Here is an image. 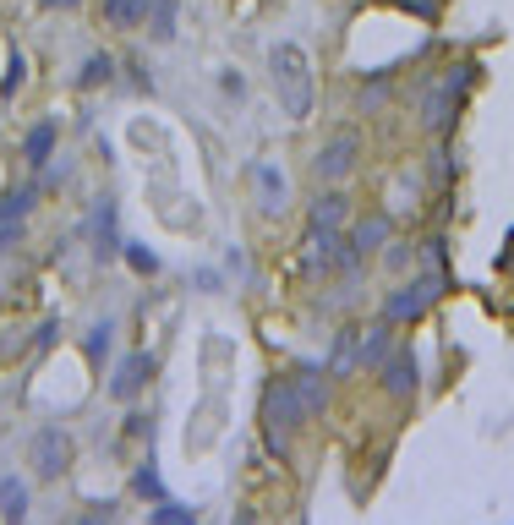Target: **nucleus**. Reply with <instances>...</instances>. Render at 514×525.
Wrapping results in <instances>:
<instances>
[{
	"mask_svg": "<svg viewBox=\"0 0 514 525\" xmlns=\"http://www.w3.org/2000/svg\"><path fill=\"white\" fill-rule=\"evenodd\" d=\"M268 66H274L279 110H285L290 121H307V115H312V99H318V88H312V61H307V50H301V44H274Z\"/></svg>",
	"mask_w": 514,
	"mask_h": 525,
	"instance_id": "obj_1",
	"label": "nucleus"
},
{
	"mask_svg": "<svg viewBox=\"0 0 514 525\" xmlns=\"http://www.w3.org/2000/svg\"><path fill=\"white\" fill-rule=\"evenodd\" d=\"M307 422V411H301V400H296V389H290V378H274L263 389V438H268V449L274 454H285L290 449V433Z\"/></svg>",
	"mask_w": 514,
	"mask_h": 525,
	"instance_id": "obj_2",
	"label": "nucleus"
},
{
	"mask_svg": "<svg viewBox=\"0 0 514 525\" xmlns=\"http://www.w3.org/2000/svg\"><path fill=\"white\" fill-rule=\"evenodd\" d=\"M476 77H482V72H476L471 61H460V66L443 72V83L422 99V126H427V132H449V121L460 115V104H465V93H471Z\"/></svg>",
	"mask_w": 514,
	"mask_h": 525,
	"instance_id": "obj_3",
	"label": "nucleus"
},
{
	"mask_svg": "<svg viewBox=\"0 0 514 525\" xmlns=\"http://www.w3.org/2000/svg\"><path fill=\"white\" fill-rule=\"evenodd\" d=\"M438 290H443V279H438V274H422L416 285L394 290V296L383 301V318H389V323H411V318H422L432 301H438Z\"/></svg>",
	"mask_w": 514,
	"mask_h": 525,
	"instance_id": "obj_4",
	"label": "nucleus"
},
{
	"mask_svg": "<svg viewBox=\"0 0 514 525\" xmlns=\"http://www.w3.org/2000/svg\"><path fill=\"white\" fill-rule=\"evenodd\" d=\"M356 159H361V137H356V132H334L329 143L318 148V159H312V170H318L323 181H345V175L356 170Z\"/></svg>",
	"mask_w": 514,
	"mask_h": 525,
	"instance_id": "obj_5",
	"label": "nucleus"
},
{
	"mask_svg": "<svg viewBox=\"0 0 514 525\" xmlns=\"http://www.w3.org/2000/svg\"><path fill=\"white\" fill-rule=\"evenodd\" d=\"M33 471H39L44 482L72 471V438H66L61 427H39V438H33Z\"/></svg>",
	"mask_w": 514,
	"mask_h": 525,
	"instance_id": "obj_6",
	"label": "nucleus"
},
{
	"mask_svg": "<svg viewBox=\"0 0 514 525\" xmlns=\"http://www.w3.org/2000/svg\"><path fill=\"white\" fill-rule=\"evenodd\" d=\"M340 247H345L340 230H312V236L301 241V274L318 279V274H329V268H340Z\"/></svg>",
	"mask_w": 514,
	"mask_h": 525,
	"instance_id": "obj_7",
	"label": "nucleus"
},
{
	"mask_svg": "<svg viewBox=\"0 0 514 525\" xmlns=\"http://www.w3.org/2000/svg\"><path fill=\"white\" fill-rule=\"evenodd\" d=\"M154 378V356H143V350H132V356L115 367V378H110V394L115 400H126V394H137L143 383Z\"/></svg>",
	"mask_w": 514,
	"mask_h": 525,
	"instance_id": "obj_8",
	"label": "nucleus"
},
{
	"mask_svg": "<svg viewBox=\"0 0 514 525\" xmlns=\"http://www.w3.org/2000/svg\"><path fill=\"white\" fill-rule=\"evenodd\" d=\"M290 389H296V400H301V411L307 416H318L323 405H329V383H323V372H301V378H290Z\"/></svg>",
	"mask_w": 514,
	"mask_h": 525,
	"instance_id": "obj_9",
	"label": "nucleus"
},
{
	"mask_svg": "<svg viewBox=\"0 0 514 525\" xmlns=\"http://www.w3.org/2000/svg\"><path fill=\"white\" fill-rule=\"evenodd\" d=\"M252 181H257V192H263V208H268V214H285V175H279L274 165H257Z\"/></svg>",
	"mask_w": 514,
	"mask_h": 525,
	"instance_id": "obj_10",
	"label": "nucleus"
},
{
	"mask_svg": "<svg viewBox=\"0 0 514 525\" xmlns=\"http://www.w3.org/2000/svg\"><path fill=\"white\" fill-rule=\"evenodd\" d=\"M394 236V225H389V214H372V219H361L356 225V236H350V247L356 252H378L383 241Z\"/></svg>",
	"mask_w": 514,
	"mask_h": 525,
	"instance_id": "obj_11",
	"label": "nucleus"
},
{
	"mask_svg": "<svg viewBox=\"0 0 514 525\" xmlns=\"http://www.w3.org/2000/svg\"><path fill=\"white\" fill-rule=\"evenodd\" d=\"M345 214H350L345 197H340V192H323L318 203H312V230H340Z\"/></svg>",
	"mask_w": 514,
	"mask_h": 525,
	"instance_id": "obj_12",
	"label": "nucleus"
},
{
	"mask_svg": "<svg viewBox=\"0 0 514 525\" xmlns=\"http://www.w3.org/2000/svg\"><path fill=\"white\" fill-rule=\"evenodd\" d=\"M383 383H389L394 394H411V389H416V361H411V350H400V356L383 361Z\"/></svg>",
	"mask_w": 514,
	"mask_h": 525,
	"instance_id": "obj_13",
	"label": "nucleus"
},
{
	"mask_svg": "<svg viewBox=\"0 0 514 525\" xmlns=\"http://www.w3.org/2000/svg\"><path fill=\"white\" fill-rule=\"evenodd\" d=\"M361 361H367V367H383V361H389V318H378L367 334H361Z\"/></svg>",
	"mask_w": 514,
	"mask_h": 525,
	"instance_id": "obj_14",
	"label": "nucleus"
},
{
	"mask_svg": "<svg viewBox=\"0 0 514 525\" xmlns=\"http://www.w3.org/2000/svg\"><path fill=\"white\" fill-rule=\"evenodd\" d=\"M148 17V0H104V22L110 28H137Z\"/></svg>",
	"mask_w": 514,
	"mask_h": 525,
	"instance_id": "obj_15",
	"label": "nucleus"
},
{
	"mask_svg": "<svg viewBox=\"0 0 514 525\" xmlns=\"http://www.w3.org/2000/svg\"><path fill=\"white\" fill-rule=\"evenodd\" d=\"M93 236H99V247H104V258H110V252H121V241H115V203H99L93 208Z\"/></svg>",
	"mask_w": 514,
	"mask_h": 525,
	"instance_id": "obj_16",
	"label": "nucleus"
},
{
	"mask_svg": "<svg viewBox=\"0 0 514 525\" xmlns=\"http://www.w3.org/2000/svg\"><path fill=\"white\" fill-rule=\"evenodd\" d=\"M50 154H55V121H39L28 132V165H50Z\"/></svg>",
	"mask_w": 514,
	"mask_h": 525,
	"instance_id": "obj_17",
	"label": "nucleus"
},
{
	"mask_svg": "<svg viewBox=\"0 0 514 525\" xmlns=\"http://www.w3.org/2000/svg\"><path fill=\"white\" fill-rule=\"evenodd\" d=\"M148 28H154V39H170L175 33V0H148Z\"/></svg>",
	"mask_w": 514,
	"mask_h": 525,
	"instance_id": "obj_18",
	"label": "nucleus"
},
{
	"mask_svg": "<svg viewBox=\"0 0 514 525\" xmlns=\"http://www.w3.org/2000/svg\"><path fill=\"white\" fill-rule=\"evenodd\" d=\"M356 361H361V334H340V345H334V361H329V367H334V372H350Z\"/></svg>",
	"mask_w": 514,
	"mask_h": 525,
	"instance_id": "obj_19",
	"label": "nucleus"
},
{
	"mask_svg": "<svg viewBox=\"0 0 514 525\" xmlns=\"http://www.w3.org/2000/svg\"><path fill=\"white\" fill-rule=\"evenodd\" d=\"M110 72H115L110 55H88V66H83V77H77V83H83V88H99V83H110Z\"/></svg>",
	"mask_w": 514,
	"mask_h": 525,
	"instance_id": "obj_20",
	"label": "nucleus"
},
{
	"mask_svg": "<svg viewBox=\"0 0 514 525\" xmlns=\"http://www.w3.org/2000/svg\"><path fill=\"white\" fill-rule=\"evenodd\" d=\"M0 504H6V520H22V515H28V498H22V487L6 482V476H0Z\"/></svg>",
	"mask_w": 514,
	"mask_h": 525,
	"instance_id": "obj_21",
	"label": "nucleus"
},
{
	"mask_svg": "<svg viewBox=\"0 0 514 525\" xmlns=\"http://www.w3.org/2000/svg\"><path fill=\"white\" fill-rule=\"evenodd\" d=\"M148 520H159V525H192L197 515H192V509H186V504H170V498H165V504H159V509H154V515H148Z\"/></svg>",
	"mask_w": 514,
	"mask_h": 525,
	"instance_id": "obj_22",
	"label": "nucleus"
},
{
	"mask_svg": "<svg viewBox=\"0 0 514 525\" xmlns=\"http://www.w3.org/2000/svg\"><path fill=\"white\" fill-rule=\"evenodd\" d=\"M33 197H39V192H33V186H17V192H11L6 203H0V214L22 219V214H28V208H33Z\"/></svg>",
	"mask_w": 514,
	"mask_h": 525,
	"instance_id": "obj_23",
	"label": "nucleus"
},
{
	"mask_svg": "<svg viewBox=\"0 0 514 525\" xmlns=\"http://www.w3.org/2000/svg\"><path fill=\"white\" fill-rule=\"evenodd\" d=\"M121 252H126V263H132V268H143V274H154V268H159V263H154V252H148V247H137V241H126Z\"/></svg>",
	"mask_w": 514,
	"mask_h": 525,
	"instance_id": "obj_24",
	"label": "nucleus"
},
{
	"mask_svg": "<svg viewBox=\"0 0 514 525\" xmlns=\"http://www.w3.org/2000/svg\"><path fill=\"white\" fill-rule=\"evenodd\" d=\"M104 345H110V323H99V329L88 334V356L99 361V356H104Z\"/></svg>",
	"mask_w": 514,
	"mask_h": 525,
	"instance_id": "obj_25",
	"label": "nucleus"
},
{
	"mask_svg": "<svg viewBox=\"0 0 514 525\" xmlns=\"http://www.w3.org/2000/svg\"><path fill=\"white\" fill-rule=\"evenodd\" d=\"M22 236V219H11V214H0V247H11V241Z\"/></svg>",
	"mask_w": 514,
	"mask_h": 525,
	"instance_id": "obj_26",
	"label": "nucleus"
},
{
	"mask_svg": "<svg viewBox=\"0 0 514 525\" xmlns=\"http://www.w3.org/2000/svg\"><path fill=\"white\" fill-rule=\"evenodd\" d=\"M22 88V55H11L6 61V93H17Z\"/></svg>",
	"mask_w": 514,
	"mask_h": 525,
	"instance_id": "obj_27",
	"label": "nucleus"
},
{
	"mask_svg": "<svg viewBox=\"0 0 514 525\" xmlns=\"http://www.w3.org/2000/svg\"><path fill=\"white\" fill-rule=\"evenodd\" d=\"M137 487H143V493H159V476H154V465H143V476H137Z\"/></svg>",
	"mask_w": 514,
	"mask_h": 525,
	"instance_id": "obj_28",
	"label": "nucleus"
},
{
	"mask_svg": "<svg viewBox=\"0 0 514 525\" xmlns=\"http://www.w3.org/2000/svg\"><path fill=\"white\" fill-rule=\"evenodd\" d=\"M50 6H77V0H50Z\"/></svg>",
	"mask_w": 514,
	"mask_h": 525,
	"instance_id": "obj_29",
	"label": "nucleus"
}]
</instances>
